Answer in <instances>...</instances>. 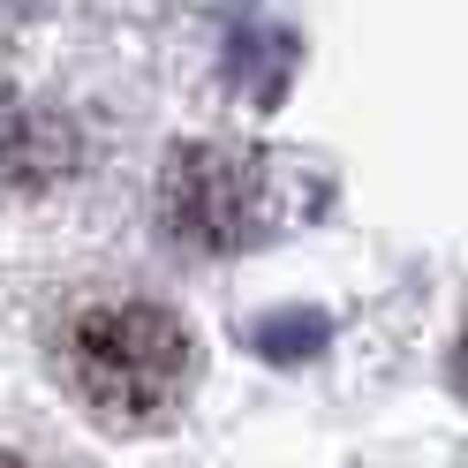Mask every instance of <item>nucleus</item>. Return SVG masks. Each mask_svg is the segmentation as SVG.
<instances>
[{
  "label": "nucleus",
  "instance_id": "f257e3e1",
  "mask_svg": "<svg viewBox=\"0 0 468 468\" xmlns=\"http://www.w3.org/2000/svg\"><path fill=\"white\" fill-rule=\"evenodd\" d=\"M189 370L197 347L182 317H166L159 303H99L69 325V378L99 423L144 431L174 416V400L189 393Z\"/></svg>",
  "mask_w": 468,
  "mask_h": 468
},
{
  "label": "nucleus",
  "instance_id": "f03ea898",
  "mask_svg": "<svg viewBox=\"0 0 468 468\" xmlns=\"http://www.w3.org/2000/svg\"><path fill=\"white\" fill-rule=\"evenodd\" d=\"M159 212L189 250H242L265 234V174H257V159L219 152V144L174 152L159 182Z\"/></svg>",
  "mask_w": 468,
  "mask_h": 468
},
{
  "label": "nucleus",
  "instance_id": "7ed1b4c3",
  "mask_svg": "<svg viewBox=\"0 0 468 468\" xmlns=\"http://www.w3.org/2000/svg\"><path fill=\"white\" fill-rule=\"evenodd\" d=\"M0 468H23V461H8V453H0Z\"/></svg>",
  "mask_w": 468,
  "mask_h": 468
}]
</instances>
